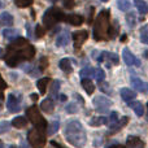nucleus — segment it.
<instances>
[{
	"label": "nucleus",
	"mask_w": 148,
	"mask_h": 148,
	"mask_svg": "<svg viewBox=\"0 0 148 148\" xmlns=\"http://www.w3.org/2000/svg\"><path fill=\"white\" fill-rule=\"evenodd\" d=\"M35 55L34 47L23 38H16L12 40V43L8 46L7 56H5V62L10 68H14L25 60H31Z\"/></svg>",
	"instance_id": "f257e3e1"
},
{
	"label": "nucleus",
	"mask_w": 148,
	"mask_h": 148,
	"mask_svg": "<svg viewBox=\"0 0 148 148\" xmlns=\"http://www.w3.org/2000/svg\"><path fill=\"white\" fill-rule=\"evenodd\" d=\"M64 135H65V139H66L72 146L77 147V148H83L87 142L86 131H84L82 123L77 120L69 121V122L66 123L65 130H64Z\"/></svg>",
	"instance_id": "f03ea898"
},
{
	"label": "nucleus",
	"mask_w": 148,
	"mask_h": 148,
	"mask_svg": "<svg viewBox=\"0 0 148 148\" xmlns=\"http://www.w3.org/2000/svg\"><path fill=\"white\" fill-rule=\"evenodd\" d=\"M109 12L101 10L97 14L94 23V39L95 40H104L109 35Z\"/></svg>",
	"instance_id": "7ed1b4c3"
},
{
	"label": "nucleus",
	"mask_w": 148,
	"mask_h": 148,
	"mask_svg": "<svg viewBox=\"0 0 148 148\" xmlns=\"http://www.w3.org/2000/svg\"><path fill=\"white\" fill-rule=\"evenodd\" d=\"M64 20H65V14L62 13V10L60 8H56V7H52L49 9H47L43 16V23L47 29L53 27L57 22Z\"/></svg>",
	"instance_id": "20e7f679"
},
{
	"label": "nucleus",
	"mask_w": 148,
	"mask_h": 148,
	"mask_svg": "<svg viewBox=\"0 0 148 148\" xmlns=\"http://www.w3.org/2000/svg\"><path fill=\"white\" fill-rule=\"evenodd\" d=\"M26 116H27V118L33 122V125H35L38 129H40V130L47 129V121L42 117L38 107H35V105L30 107L27 110H26Z\"/></svg>",
	"instance_id": "39448f33"
},
{
	"label": "nucleus",
	"mask_w": 148,
	"mask_h": 148,
	"mask_svg": "<svg viewBox=\"0 0 148 148\" xmlns=\"http://www.w3.org/2000/svg\"><path fill=\"white\" fill-rule=\"evenodd\" d=\"M27 140L33 148H43L46 144V136L43 135L40 129H31L27 133Z\"/></svg>",
	"instance_id": "423d86ee"
},
{
	"label": "nucleus",
	"mask_w": 148,
	"mask_h": 148,
	"mask_svg": "<svg viewBox=\"0 0 148 148\" xmlns=\"http://www.w3.org/2000/svg\"><path fill=\"white\" fill-rule=\"evenodd\" d=\"M92 104H94L95 109L100 113H105L109 110V108L112 107V101H110L108 97L105 96H96L92 100Z\"/></svg>",
	"instance_id": "0eeeda50"
},
{
	"label": "nucleus",
	"mask_w": 148,
	"mask_h": 148,
	"mask_svg": "<svg viewBox=\"0 0 148 148\" xmlns=\"http://www.w3.org/2000/svg\"><path fill=\"white\" fill-rule=\"evenodd\" d=\"M97 60H99L100 62L107 64L108 68H110V65H117L118 62H120L118 56L116 53H113V52H101V55L97 57Z\"/></svg>",
	"instance_id": "6e6552de"
},
{
	"label": "nucleus",
	"mask_w": 148,
	"mask_h": 148,
	"mask_svg": "<svg viewBox=\"0 0 148 148\" xmlns=\"http://www.w3.org/2000/svg\"><path fill=\"white\" fill-rule=\"evenodd\" d=\"M122 56H123V61H125V64L127 65V66H133V65H135V66H140V60L136 59V57L130 52V49H127V48L123 49Z\"/></svg>",
	"instance_id": "1a4fd4ad"
},
{
	"label": "nucleus",
	"mask_w": 148,
	"mask_h": 148,
	"mask_svg": "<svg viewBox=\"0 0 148 148\" xmlns=\"http://www.w3.org/2000/svg\"><path fill=\"white\" fill-rule=\"evenodd\" d=\"M88 38V34H87L86 30H82V31H77V33L73 34V40H74V47L77 49H79L82 47V44L87 40Z\"/></svg>",
	"instance_id": "9d476101"
},
{
	"label": "nucleus",
	"mask_w": 148,
	"mask_h": 148,
	"mask_svg": "<svg viewBox=\"0 0 148 148\" xmlns=\"http://www.w3.org/2000/svg\"><path fill=\"white\" fill-rule=\"evenodd\" d=\"M7 108L10 113H17L20 112L21 107H20V100L14 96V95L10 94L8 96V100H7Z\"/></svg>",
	"instance_id": "9b49d317"
},
{
	"label": "nucleus",
	"mask_w": 148,
	"mask_h": 148,
	"mask_svg": "<svg viewBox=\"0 0 148 148\" xmlns=\"http://www.w3.org/2000/svg\"><path fill=\"white\" fill-rule=\"evenodd\" d=\"M131 86L139 92H143V94H148V83L143 82L140 78L138 77H131Z\"/></svg>",
	"instance_id": "f8f14e48"
},
{
	"label": "nucleus",
	"mask_w": 148,
	"mask_h": 148,
	"mask_svg": "<svg viewBox=\"0 0 148 148\" xmlns=\"http://www.w3.org/2000/svg\"><path fill=\"white\" fill-rule=\"evenodd\" d=\"M129 122V117L127 116H123L122 118H118L117 122H114L113 125H110V130H109V134H114V133H118L126 123Z\"/></svg>",
	"instance_id": "ddd939ff"
},
{
	"label": "nucleus",
	"mask_w": 148,
	"mask_h": 148,
	"mask_svg": "<svg viewBox=\"0 0 148 148\" xmlns=\"http://www.w3.org/2000/svg\"><path fill=\"white\" fill-rule=\"evenodd\" d=\"M40 109L43 110V112H46V113H52L55 110V101H53V99H51V97L44 99L43 101H42V104H40Z\"/></svg>",
	"instance_id": "4468645a"
},
{
	"label": "nucleus",
	"mask_w": 148,
	"mask_h": 148,
	"mask_svg": "<svg viewBox=\"0 0 148 148\" xmlns=\"http://www.w3.org/2000/svg\"><path fill=\"white\" fill-rule=\"evenodd\" d=\"M126 148H144V143L136 136H129L126 140Z\"/></svg>",
	"instance_id": "2eb2a0df"
},
{
	"label": "nucleus",
	"mask_w": 148,
	"mask_h": 148,
	"mask_svg": "<svg viewBox=\"0 0 148 148\" xmlns=\"http://www.w3.org/2000/svg\"><path fill=\"white\" fill-rule=\"evenodd\" d=\"M65 21L73 26H79L83 23V17L79 14H68L65 16Z\"/></svg>",
	"instance_id": "dca6fc26"
},
{
	"label": "nucleus",
	"mask_w": 148,
	"mask_h": 148,
	"mask_svg": "<svg viewBox=\"0 0 148 148\" xmlns=\"http://www.w3.org/2000/svg\"><path fill=\"white\" fill-rule=\"evenodd\" d=\"M69 40H70L69 33H68V31H62L56 39V46L57 47H65V46H68Z\"/></svg>",
	"instance_id": "f3484780"
},
{
	"label": "nucleus",
	"mask_w": 148,
	"mask_h": 148,
	"mask_svg": "<svg viewBox=\"0 0 148 148\" xmlns=\"http://www.w3.org/2000/svg\"><path fill=\"white\" fill-rule=\"evenodd\" d=\"M59 66H60V69H61L62 72L66 73V74L72 73V70H73L72 60H70V59H62V60H60Z\"/></svg>",
	"instance_id": "a211bd4d"
},
{
	"label": "nucleus",
	"mask_w": 148,
	"mask_h": 148,
	"mask_svg": "<svg viewBox=\"0 0 148 148\" xmlns=\"http://www.w3.org/2000/svg\"><path fill=\"white\" fill-rule=\"evenodd\" d=\"M129 107L133 108V110L135 112V114L139 116V117L144 114V107L140 101H131V103H129Z\"/></svg>",
	"instance_id": "6ab92c4d"
},
{
	"label": "nucleus",
	"mask_w": 148,
	"mask_h": 148,
	"mask_svg": "<svg viewBox=\"0 0 148 148\" xmlns=\"http://www.w3.org/2000/svg\"><path fill=\"white\" fill-rule=\"evenodd\" d=\"M3 36L9 40H14L16 38H18V30L17 29H5L3 30Z\"/></svg>",
	"instance_id": "aec40b11"
},
{
	"label": "nucleus",
	"mask_w": 148,
	"mask_h": 148,
	"mask_svg": "<svg viewBox=\"0 0 148 148\" xmlns=\"http://www.w3.org/2000/svg\"><path fill=\"white\" fill-rule=\"evenodd\" d=\"M135 96H136V94H135V91H133V90H130V88L121 90V97H122L125 101H130V100H133Z\"/></svg>",
	"instance_id": "412c9836"
},
{
	"label": "nucleus",
	"mask_w": 148,
	"mask_h": 148,
	"mask_svg": "<svg viewBox=\"0 0 148 148\" xmlns=\"http://www.w3.org/2000/svg\"><path fill=\"white\" fill-rule=\"evenodd\" d=\"M82 87H83L84 91H86L88 95H92V94H94V91H95L94 83H92L88 78H83V79H82Z\"/></svg>",
	"instance_id": "4be33fe9"
},
{
	"label": "nucleus",
	"mask_w": 148,
	"mask_h": 148,
	"mask_svg": "<svg viewBox=\"0 0 148 148\" xmlns=\"http://www.w3.org/2000/svg\"><path fill=\"white\" fill-rule=\"evenodd\" d=\"M13 23V17L7 12H3L0 14V25L3 26H10Z\"/></svg>",
	"instance_id": "5701e85b"
},
{
	"label": "nucleus",
	"mask_w": 148,
	"mask_h": 148,
	"mask_svg": "<svg viewBox=\"0 0 148 148\" xmlns=\"http://www.w3.org/2000/svg\"><path fill=\"white\" fill-rule=\"evenodd\" d=\"M59 90H60V81H53L52 82V86H51V90H49V97L51 99H56L59 96Z\"/></svg>",
	"instance_id": "b1692460"
},
{
	"label": "nucleus",
	"mask_w": 148,
	"mask_h": 148,
	"mask_svg": "<svg viewBox=\"0 0 148 148\" xmlns=\"http://www.w3.org/2000/svg\"><path fill=\"white\" fill-rule=\"evenodd\" d=\"M49 82H51V79H49V78H42V79H39V81L36 82V86H38L40 94H46L47 87H48Z\"/></svg>",
	"instance_id": "393cba45"
},
{
	"label": "nucleus",
	"mask_w": 148,
	"mask_h": 148,
	"mask_svg": "<svg viewBox=\"0 0 148 148\" xmlns=\"http://www.w3.org/2000/svg\"><path fill=\"white\" fill-rule=\"evenodd\" d=\"M26 125H27V118H25V117H16L12 121V126H14L17 129H22Z\"/></svg>",
	"instance_id": "a878e982"
},
{
	"label": "nucleus",
	"mask_w": 148,
	"mask_h": 148,
	"mask_svg": "<svg viewBox=\"0 0 148 148\" xmlns=\"http://www.w3.org/2000/svg\"><path fill=\"white\" fill-rule=\"evenodd\" d=\"M107 122H108V120L105 117H103V116H100V117H92L90 120V125L91 126H103Z\"/></svg>",
	"instance_id": "bb28decb"
},
{
	"label": "nucleus",
	"mask_w": 148,
	"mask_h": 148,
	"mask_svg": "<svg viewBox=\"0 0 148 148\" xmlns=\"http://www.w3.org/2000/svg\"><path fill=\"white\" fill-rule=\"evenodd\" d=\"M134 4H135L136 9H138V12L140 13V14H146L147 13V4L143 1V0H134Z\"/></svg>",
	"instance_id": "cd10ccee"
},
{
	"label": "nucleus",
	"mask_w": 148,
	"mask_h": 148,
	"mask_svg": "<svg viewBox=\"0 0 148 148\" xmlns=\"http://www.w3.org/2000/svg\"><path fill=\"white\" fill-rule=\"evenodd\" d=\"M79 75L82 77V79L88 78V77H95V69H92V68H84V69H82L79 72Z\"/></svg>",
	"instance_id": "c85d7f7f"
},
{
	"label": "nucleus",
	"mask_w": 148,
	"mask_h": 148,
	"mask_svg": "<svg viewBox=\"0 0 148 148\" xmlns=\"http://www.w3.org/2000/svg\"><path fill=\"white\" fill-rule=\"evenodd\" d=\"M118 8H120L122 12H127L131 8L130 0H118Z\"/></svg>",
	"instance_id": "c756f323"
},
{
	"label": "nucleus",
	"mask_w": 148,
	"mask_h": 148,
	"mask_svg": "<svg viewBox=\"0 0 148 148\" xmlns=\"http://www.w3.org/2000/svg\"><path fill=\"white\" fill-rule=\"evenodd\" d=\"M140 40L144 44H148V25L143 26L140 29Z\"/></svg>",
	"instance_id": "7c9ffc66"
},
{
	"label": "nucleus",
	"mask_w": 148,
	"mask_h": 148,
	"mask_svg": "<svg viewBox=\"0 0 148 148\" xmlns=\"http://www.w3.org/2000/svg\"><path fill=\"white\" fill-rule=\"evenodd\" d=\"M59 127H60L59 121H53L48 127V135H53V134H56L57 130H59Z\"/></svg>",
	"instance_id": "2f4dec72"
},
{
	"label": "nucleus",
	"mask_w": 148,
	"mask_h": 148,
	"mask_svg": "<svg viewBox=\"0 0 148 148\" xmlns=\"http://www.w3.org/2000/svg\"><path fill=\"white\" fill-rule=\"evenodd\" d=\"M14 4L20 8H26L33 4V0H14Z\"/></svg>",
	"instance_id": "473e14b6"
},
{
	"label": "nucleus",
	"mask_w": 148,
	"mask_h": 148,
	"mask_svg": "<svg viewBox=\"0 0 148 148\" xmlns=\"http://www.w3.org/2000/svg\"><path fill=\"white\" fill-rule=\"evenodd\" d=\"M104 77H105L104 70H103V69H95V77H94V78L96 79L97 82H101L103 79H104Z\"/></svg>",
	"instance_id": "72a5a7b5"
},
{
	"label": "nucleus",
	"mask_w": 148,
	"mask_h": 148,
	"mask_svg": "<svg viewBox=\"0 0 148 148\" xmlns=\"http://www.w3.org/2000/svg\"><path fill=\"white\" fill-rule=\"evenodd\" d=\"M66 112L68 113H77L78 112V107H77L75 103H70L66 105Z\"/></svg>",
	"instance_id": "f704fd0d"
},
{
	"label": "nucleus",
	"mask_w": 148,
	"mask_h": 148,
	"mask_svg": "<svg viewBox=\"0 0 148 148\" xmlns=\"http://www.w3.org/2000/svg\"><path fill=\"white\" fill-rule=\"evenodd\" d=\"M44 33H46V30H44V27L42 25H36L35 27V35L38 36V38H42V36L44 35Z\"/></svg>",
	"instance_id": "c9c22d12"
},
{
	"label": "nucleus",
	"mask_w": 148,
	"mask_h": 148,
	"mask_svg": "<svg viewBox=\"0 0 148 148\" xmlns=\"http://www.w3.org/2000/svg\"><path fill=\"white\" fill-rule=\"evenodd\" d=\"M47 65H48V60H47V57H42L40 61H39V69L44 70L47 68Z\"/></svg>",
	"instance_id": "e433bc0d"
},
{
	"label": "nucleus",
	"mask_w": 148,
	"mask_h": 148,
	"mask_svg": "<svg viewBox=\"0 0 148 148\" xmlns=\"http://www.w3.org/2000/svg\"><path fill=\"white\" fill-rule=\"evenodd\" d=\"M118 121V113L117 112H112L110 113V117H109V123L110 125H113L114 122H117Z\"/></svg>",
	"instance_id": "4c0bfd02"
},
{
	"label": "nucleus",
	"mask_w": 148,
	"mask_h": 148,
	"mask_svg": "<svg viewBox=\"0 0 148 148\" xmlns=\"http://www.w3.org/2000/svg\"><path fill=\"white\" fill-rule=\"evenodd\" d=\"M99 87H100V90H101V91H104V92H108V94H109V84L107 83V82H99Z\"/></svg>",
	"instance_id": "58836bf2"
},
{
	"label": "nucleus",
	"mask_w": 148,
	"mask_h": 148,
	"mask_svg": "<svg viewBox=\"0 0 148 148\" xmlns=\"http://www.w3.org/2000/svg\"><path fill=\"white\" fill-rule=\"evenodd\" d=\"M7 88V83L4 82V79L1 78V75H0V94H3V91Z\"/></svg>",
	"instance_id": "ea45409f"
},
{
	"label": "nucleus",
	"mask_w": 148,
	"mask_h": 148,
	"mask_svg": "<svg viewBox=\"0 0 148 148\" xmlns=\"http://www.w3.org/2000/svg\"><path fill=\"white\" fill-rule=\"evenodd\" d=\"M8 126H9V123L8 122H1L0 123V131H7L8 130Z\"/></svg>",
	"instance_id": "a19ab883"
},
{
	"label": "nucleus",
	"mask_w": 148,
	"mask_h": 148,
	"mask_svg": "<svg viewBox=\"0 0 148 148\" xmlns=\"http://www.w3.org/2000/svg\"><path fill=\"white\" fill-rule=\"evenodd\" d=\"M64 4H65V7L70 8L74 4V0H64Z\"/></svg>",
	"instance_id": "79ce46f5"
},
{
	"label": "nucleus",
	"mask_w": 148,
	"mask_h": 148,
	"mask_svg": "<svg viewBox=\"0 0 148 148\" xmlns=\"http://www.w3.org/2000/svg\"><path fill=\"white\" fill-rule=\"evenodd\" d=\"M51 146H52V148H64V147L59 146V144H57L56 142H51Z\"/></svg>",
	"instance_id": "37998d69"
},
{
	"label": "nucleus",
	"mask_w": 148,
	"mask_h": 148,
	"mask_svg": "<svg viewBox=\"0 0 148 148\" xmlns=\"http://www.w3.org/2000/svg\"><path fill=\"white\" fill-rule=\"evenodd\" d=\"M127 22L130 23V26H133V25H134V22H133V16H131V14L127 17Z\"/></svg>",
	"instance_id": "c03bdc74"
},
{
	"label": "nucleus",
	"mask_w": 148,
	"mask_h": 148,
	"mask_svg": "<svg viewBox=\"0 0 148 148\" xmlns=\"http://www.w3.org/2000/svg\"><path fill=\"white\" fill-rule=\"evenodd\" d=\"M66 99H68L66 95H60V101L64 103V101H66Z\"/></svg>",
	"instance_id": "a18cd8bd"
},
{
	"label": "nucleus",
	"mask_w": 148,
	"mask_h": 148,
	"mask_svg": "<svg viewBox=\"0 0 148 148\" xmlns=\"http://www.w3.org/2000/svg\"><path fill=\"white\" fill-rule=\"evenodd\" d=\"M30 97H31V100H34V101H36V100H38V95H36V94H31Z\"/></svg>",
	"instance_id": "49530a36"
},
{
	"label": "nucleus",
	"mask_w": 148,
	"mask_h": 148,
	"mask_svg": "<svg viewBox=\"0 0 148 148\" xmlns=\"http://www.w3.org/2000/svg\"><path fill=\"white\" fill-rule=\"evenodd\" d=\"M110 148H126V147H123V146H120V144H117V146H113V147H110Z\"/></svg>",
	"instance_id": "de8ad7c7"
},
{
	"label": "nucleus",
	"mask_w": 148,
	"mask_h": 148,
	"mask_svg": "<svg viewBox=\"0 0 148 148\" xmlns=\"http://www.w3.org/2000/svg\"><path fill=\"white\" fill-rule=\"evenodd\" d=\"M126 39H127V36H125V35H123L122 38H121V42H126Z\"/></svg>",
	"instance_id": "09e8293b"
},
{
	"label": "nucleus",
	"mask_w": 148,
	"mask_h": 148,
	"mask_svg": "<svg viewBox=\"0 0 148 148\" xmlns=\"http://www.w3.org/2000/svg\"><path fill=\"white\" fill-rule=\"evenodd\" d=\"M1 56H3V51H1V48H0V59H1Z\"/></svg>",
	"instance_id": "8fccbe9b"
},
{
	"label": "nucleus",
	"mask_w": 148,
	"mask_h": 148,
	"mask_svg": "<svg viewBox=\"0 0 148 148\" xmlns=\"http://www.w3.org/2000/svg\"><path fill=\"white\" fill-rule=\"evenodd\" d=\"M0 148H3V143H1V140H0Z\"/></svg>",
	"instance_id": "3c124183"
},
{
	"label": "nucleus",
	"mask_w": 148,
	"mask_h": 148,
	"mask_svg": "<svg viewBox=\"0 0 148 148\" xmlns=\"http://www.w3.org/2000/svg\"><path fill=\"white\" fill-rule=\"evenodd\" d=\"M49 1H52V3H56V1H57V0H49Z\"/></svg>",
	"instance_id": "603ef678"
},
{
	"label": "nucleus",
	"mask_w": 148,
	"mask_h": 148,
	"mask_svg": "<svg viewBox=\"0 0 148 148\" xmlns=\"http://www.w3.org/2000/svg\"><path fill=\"white\" fill-rule=\"evenodd\" d=\"M100 1H103V3H107V1H108V0H100Z\"/></svg>",
	"instance_id": "864d4df0"
},
{
	"label": "nucleus",
	"mask_w": 148,
	"mask_h": 148,
	"mask_svg": "<svg viewBox=\"0 0 148 148\" xmlns=\"http://www.w3.org/2000/svg\"><path fill=\"white\" fill-rule=\"evenodd\" d=\"M0 8H1V1H0Z\"/></svg>",
	"instance_id": "5fc2aeb1"
},
{
	"label": "nucleus",
	"mask_w": 148,
	"mask_h": 148,
	"mask_svg": "<svg viewBox=\"0 0 148 148\" xmlns=\"http://www.w3.org/2000/svg\"><path fill=\"white\" fill-rule=\"evenodd\" d=\"M0 105H1V100H0Z\"/></svg>",
	"instance_id": "6e6d98bb"
},
{
	"label": "nucleus",
	"mask_w": 148,
	"mask_h": 148,
	"mask_svg": "<svg viewBox=\"0 0 148 148\" xmlns=\"http://www.w3.org/2000/svg\"><path fill=\"white\" fill-rule=\"evenodd\" d=\"M12 148H14V147H12Z\"/></svg>",
	"instance_id": "4d7b16f0"
}]
</instances>
